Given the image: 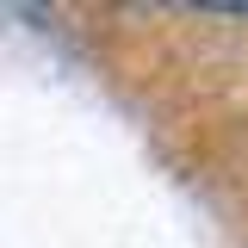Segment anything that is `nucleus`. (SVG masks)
Returning <instances> with one entry per match:
<instances>
[]
</instances>
